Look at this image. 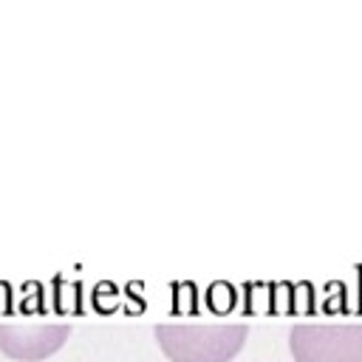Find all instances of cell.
Returning a JSON list of instances; mask_svg holds the SVG:
<instances>
[{
  "label": "cell",
  "mask_w": 362,
  "mask_h": 362,
  "mask_svg": "<svg viewBox=\"0 0 362 362\" xmlns=\"http://www.w3.org/2000/svg\"><path fill=\"white\" fill-rule=\"evenodd\" d=\"M71 334L68 322L25 317V320H0V354L20 362H40L57 354Z\"/></svg>",
  "instance_id": "obj_3"
},
{
  "label": "cell",
  "mask_w": 362,
  "mask_h": 362,
  "mask_svg": "<svg viewBox=\"0 0 362 362\" xmlns=\"http://www.w3.org/2000/svg\"><path fill=\"white\" fill-rule=\"evenodd\" d=\"M288 348L294 362H362V322H300Z\"/></svg>",
  "instance_id": "obj_2"
},
{
  "label": "cell",
  "mask_w": 362,
  "mask_h": 362,
  "mask_svg": "<svg viewBox=\"0 0 362 362\" xmlns=\"http://www.w3.org/2000/svg\"><path fill=\"white\" fill-rule=\"evenodd\" d=\"M240 322H161L156 339L170 362H229L246 342Z\"/></svg>",
  "instance_id": "obj_1"
}]
</instances>
